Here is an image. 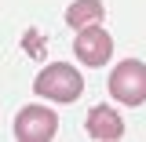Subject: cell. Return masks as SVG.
<instances>
[{"mask_svg":"<svg viewBox=\"0 0 146 142\" xmlns=\"http://www.w3.org/2000/svg\"><path fill=\"white\" fill-rule=\"evenodd\" d=\"M33 91L40 98H51V102H77L84 95V80L70 62H51V66H44L36 73Z\"/></svg>","mask_w":146,"mask_h":142,"instance_id":"1","label":"cell"},{"mask_svg":"<svg viewBox=\"0 0 146 142\" xmlns=\"http://www.w3.org/2000/svg\"><path fill=\"white\" fill-rule=\"evenodd\" d=\"M110 95L121 106H143L146 102V62L128 58L110 73Z\"/></svg>","mask_w":146,"mask_h":142,"instance_id":"2","label":"cell"},{"mask_svg":"<svg viewBox=\"0 0 146 142\" xmlns=\"http://www.w3.org/2000/svg\"><path fill=\"white\" fill-rule=\"evenodd\" d=\"M58 135V117L44 106H22L15 117V139L18 142H51Z\"/></svg>","mask_w":146,"mask_h":142,"instance_id":"3","label":"cell"},{"mask_svg":"<svg viewBox=\"0 0 146 142\" xmlns=\"http://www.w3.org/2000/svg\"><path fill=\"white\" fill-rule=\"evenodd\" d=\"M73 51H77V58L84 66H102V62H110V55H113V36L99 22L95 26H84V29H77Z\"/></svg>","mask_w":146,"mask_h":142,"instance_id":"4","label":"cell"},{"mask_svg":"<svg viewBox=\"0 0 146 142\" xmlns=\"http://www.w3.org/2000/svg\"><path fill=\"white\" fill-rule=\"evenodd\" d=\"M84 124H88V135L99 139V142H117L124 135V120L117 117V109H110V106H91Z\"/></svg>","mask_w":146,"mask_h":142,"instance_id":"5","label":"cell"},{"mask_svg":"<svg viewBox=\"0 0 146 142\" xmlns=\"http://www.w3.org/2000/svg\"><path fill=\"white\" fill-rule=\"evenodd\" d=\"M102 18H106L102 0H73V4H70V11H66V22H70L73 29L95 26V22H102Z\"/></svg>","mask_w":146,"mask_h":142,"instance_id":"6","label":"cell"}]
</instances>
